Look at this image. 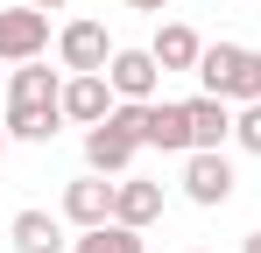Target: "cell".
Here are the masks:
<instances>
[{"instance_id":"6da1fadb","label":"cell","mask_w":261,"mask_h":253,"mask_svg":"<svg viewBox=\"0 0 261 253\" xmlns=\"http://www.w3.org/2000/svg\"><path fill=\"white\" fill-rule=\"evenodd\" d=\"M198 78H205V91L226 99V106H254L261 99V49H247V42H205Z\"/></svg>"},{"instance_id":"7a4b0ae2","label":"cell","mask_w":261,"mask_h":253,"mask_svg":"<svg viewBox=\"0 0 261 253\" xmlns=\"http://www.w3.org/2000/svg\"><path fill=\"white\" fill-rule=\"evenodd\" d=\"M134 155H141V106L120 99L99 126H85V162H92V176H127Z\"/></svg>"},{"instance_id":"3957f363","label":"cell","mask_w":261,"mask_h":253,"mask_svg":"<svg viewBox=\"0 0 261 253\" xmlns=\"http://www.w3.org/2000/svg\"><path fill=\"white\" fill-rule=\"evenodd\" d=\"M49 49V14L43 7H0V64H36Z\"/></svg>"},{"instance_id":"277c9868","label":"cell","mask_w":261,"mask_h":253,"mask_svg":"<svg viewBox=\"0 0 261 253\" xmlns=\"http://www.w3.org/2000/svg\"><path fill=\"white\" fill-rule=\"evenodd\" d=\"M184 197L191 204H226L233 197V162L219 155V148H198V155H184Z\"/></svg>"},{"instance_id":"5b68a950","label":"cell","mask_w":261,"mask_h":253,"mask_svg":"<svg viewBox=\"0 0 261 253\" xmlns=\"http://www.w3.org/2000/svg\"><path fill=\"white\" fill-rule=\"evenodd\" d=\"M106 84L134 99V106H148L155 99V84H163V64H155V49H113V64H106Z\"/></svg>"},{"instance_id":"8992f818","label":"cell","mask_w":261,"mask_h":253,"mask_svg":"<svg viewBox=\"0 0 261 253\" xmlns=\"http://www.w3.org/2000/svg\"><path fill=\"white\" fill-rule=\"evenodd\" d=\"M106 113H113V84H106V71H71V78H64V120L99 126Z\"/></svg>"},{"instance_id":"52a82bcc","label":"cell","mask_w":261,"mask_h":253,"mask_svg":"<svg viewBox=\"0 0 261 253\" xmlns=\"http://www.w3.org/2000/svg\"><path fill=\"white\" fill-rule=\"evenodd\" d=\"M141 148H163V155H191V113L148 99L141 106Z\"/></svg>"},{"instance_id":"ba28073f","label":"cell","mask_w":261,"mask_h":253,"mask_svg":"<svg viewBox=\"0 0 261 253\" xmlns=\"http://www.w3.org/2000/svg\"><path fill=\"white\" fill-rule=\"evenodd\" d=\"M57 56H64V71H106L113 64V42L99 21H71L64 36H57Z\"/></svg>"},{"instance_id":"9c48e42d","label":"cell","mask_w":261,"mask_h":253,"mask_svg":"<svg viewBox=\"0 0 261 253\" xmlns=\"http://www.w3.org/2000/svg\"><path fill=\"white\" fill-rule=\"evenodd\" d=\"M113 218L134 225V232L155 225V218H163V183H148V176H120V183H113Z\"/></svg>"},{"instance_id":"30bf717a","label":"cell","mask_w":261,"mask_h":253,"mask_svg":"<svg viewBox=\"0 0 261 253\" xmlns=\"http://www.w3.org/2000/svg\"><path fill=\"white\" fill-rule=\"evenodd\" d=\"M64 218H71L78 232L106 225V218H113V183H106V176H78V183L64 190Z\"/></svg>"},{"instance_id":"8fae6325","label":"cell","mask_w":261,"mask_h":253,"mask_svg":"<svg viewBox=\"0 0 261 253\" xmlns=\"http://www.w3.org/2000/svg\"><path fill=\"white\" fill-rule=\"evenodd\" d=\"M184 113H191V155H198V148H219V141L233 134V106H226V99H212V91L184 99Z\"/></svg>"},{"instance_id":"7c38bea8","label":"cell","mask_w":261,"mask_h":253,"mask_svg":"<svg viewBox=\"0 0 261 253\" xmlns=\"http://www.w3.org/2000/svg\"><path fill=\"white\" fill-rule=\"evenodd\" d=\"M7 239L14 253H64V218H49V211H14V225H7Z\"/></svg>"},{"instance_id":"4fadbf2b","label":"cell","mask_w":261,"mask_h":253,"mask_svg":"<svg viewBox=\"0 0 261 253\" xmlns=\"http://www.w3.org/2000/svg\"><path fill=\"white\" fill-rule=\"evenodd\" d=\"M7 106H64V78L36 56V64H21V71L7 78Z\"/></svg>"},{"instance_id":"5bb4252c","label":"cell","mask_w":261,"mask_h":253,"mask_svg":"<svg viewBox=\"0 0 261 253\" xmlns=\"http://www.w3.org/2000/svg\"><path fill=\"white\" fill-rule=\"evenodd\" d=\"M148 49H155V64H163V71H198V56H205L198 28H184V21H170L163 36L148 42Z\"/></svg>"},{"instance_id":"9a60e30c","label":"cell","mask_w":261,"mask_h":253,"mask_svg":"<svg viewBox=\"0 0 261 253\" xmlns=\"http://www.w3.org/2000/svg\"><path fill=\"white\" fill-rule=\"evenodd\" d=\"M7 141H57L64 126V106H7Z\"/></svg>"},{"instance_id":"2e32d148","label":"cell","mask_w":261,"mask_h":253,"mask_svg":"<svg viewBox=\"0 0 261 253\" xmlns=\"http://www.w3.org/2000/svg\"><path fill=\"white\" fill-rule=\"evenodd\" d=\"M78 253H148V246H141V232H134V225H120V218H106V225H92V232H78Z\"/></svg>"},{"instance_id":"e0dca14e","label":"cell","mask_w":261,"mask_h":253,"mask_svg":"<svg viewBox=\"0 0 261 253\" xmlns=\"http://www.w3.org/2000/svg\"><path fill=\"white\" fill-rule=\"evenodd\" d=\"M233 141H240L247 155H261V99H254V106H240V113H233Z\"/></svg>"},{"instance_id":"ac0fdd59","label":"cell","mask_w":261,"mask_h":253,"mask_svg":"<svg viewBox=\"0 0 261 253\" xmlns=\"http://www.w3.org/2000/svg\"><path fill=\"white\" fill-rule=\"evenodd\" d=\"M134 14H163V7H170V0H127Z\"/></svg>"},{"instance_id":"d6986e66","label":"cell","mask_w":261,"mask_h":253,"mask_svg":"<svg viewBox=\"0 0 261 253\" xmlns=\"http://www.w3.org/2000/svg\"><path fill=\"white\" fill-rule=\"evenodd\" d=\"M240 253H261V232H247V246H240Z\"/></svg>"},{"instance_id":"ffe728a7","label":"cell","mask_w":261,"mask_h":253,"mask_svg":"<svg viewBox=\"0 0 261 253\" xmlns=\"http://www.w3.org/2000/svg\"><path fill=\"white\" fill-rule=\"evenodd\" d=\"M29 7H71V0H29Z\"/></svg>"},{"instance_id":"44dd1931","label":"cell","mask_w":261,"mask_h":253,"mask_svg":"<svg viewBox=\"0 0 261 253\" xmlns=\"http://www.w3.org/2000/svg\"><path fill=\"white\" fill-rule=\"evenodd\" d=\"M0 155H7V126H0Z\"/></svg>"},{"instance_id":"7402d4cb","label":"cell","mask_w":261,"mask_h":253,"mask_svg":"<svg viewBox=\"0 0 261 253\" xmlns=\"http://www.w3.org/2000/svg\"><path fill=\"white\" fill-rule=\"evenodd\" d=\"M184 253H205V246H184Z\"/></svg>"}]
</instances>
